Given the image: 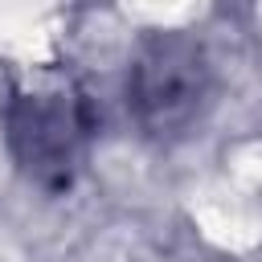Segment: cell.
Segmentation results:
<instances>
[{
    "instance_id": "6da1fadb",
    "label": "cell",
    "mask_w": 262,
    "mask_h": 262,
    "mask_svg": "<svg viewBox=\"0 0 262 262\" xmlns=\"http://www.w3.org/2000/svg\"><path fill=\"white\" fill-rule=\"evenodd\" d=\"M4 135L16 168L45 192H66L86 164L94 106L70 70L41 66L20 78L4 106Z\"/></svg>"
},
{
    "instance_id": "7a4b0ae2",
    "label": "cell",
    "mask_w": 262,
    "mask_h": 262,
    "mask_svg": "<svg viewBox=\"0 0 262 262\" xmlns=\"http://www.w3.org/2000/svg\"><path fill=\"white\" fill-rule=\"evenodd\" d=\"M213 102V66L201 41L184 33H156L139 45L127 74V106L143 135L180 139Z\"/></svg>"
}]
</instances>
